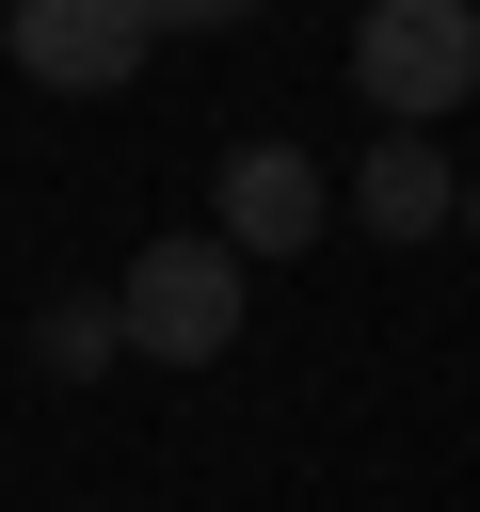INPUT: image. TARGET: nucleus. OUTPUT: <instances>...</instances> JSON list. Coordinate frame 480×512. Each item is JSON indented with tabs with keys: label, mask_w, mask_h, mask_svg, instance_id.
<instances>
[{
	"label": "nucleus",
	"mask_w": 480,
	"mask_h": 512,
	"mask_svg": "<svg viewBox=\"0 0 480 512\" xmlns=\"http://www.w3.org/2000/svg\"><path fill=\"white\" fill-rule=\"evenodd\" d=\"M464 240H480V176H464Z\"/></svg>",
	"instance_id": "nucleus-8"
},
{
	"label": "nucleus",
	"mask_w": 480,
	"mask_h": 512,
	"mask_svg": "<svg viewBox=\"0 0 480 512\" xmlns=\"http://www.w3.org/2000/svg\"><path fill=\"white\" fill-rule=\"evenodd\" d=\"M320 208H336V192H320L304 144H240V160H224V240H240V256H304Z\"/></svg>",
	"instance_id": "nucleus-5"
},
{
	"label": "nucleus",
	"mask_w": 480,
	"mask_h": 512,
	"mask_svg": "<svg viewBox=\"0 0 480 512\" xmlns=\"http://www.w3.org/2000/svg\"><path fill=\"white\" fill-rule=\"evenodd\" d=\"M256 0H160V32H240Z\"/></svg>",
	"instance_id": "nucleus-7"
},
{
	"label": "nucleus",
	"mask_w": 480,
	"mask_h": 512,
	"mask_svg": "<svg viewBox=\"0 0 480 512\" xmlns=\"http://www.w3.org/2000/svg\"><path fill=\"white\" fill-rule=\"evenodd\" d=\"M352 96L384 128H448L480 96V0H368L352 16Z\"/></svg>",
	"instance_id": "nucleus-2"
},
{
	"label": "nucleus",
	"mask_w": 480,
	"mask_h": 512,
	"mask_svg": "<svg viewBox=\"0 0 480 512\" xmlns=\"http://www.w3.org/2000/svg\"><path fill=\"white\" fill-rule=\"evenodd\" d=\"M112 352H128V304H112V288H64V304L32 320V368H48V384H96Z\"/></svg>",
	"instance_id": "nucleus-6"
},
{
	"label": "nucleus",
	"mask_w": 480,
	"mask_h": 512,
	"mask_svg": "<svg viewBox=\"0 0 480 512\" xmlns=\"http://www.w3.org/2000/svg\"><path fill=\"white\" fill-rule=\"evenodd\" d=\"M112 304H128V352H144V368H224L256 272H240V240L208 224V240H144V256L112 272Z\"/></svg>",
	"instance_id": "nucleus-1"
},
{
	"label": "nucleus",
	"mask_w": 480,
	"mask_h": 512,
	"mask_svg": "<svg viewBox=\"0 0 480 512\" xmlns=\"http://www.w3.org/2000/svg\"><path fill=\"white\" fill-rule=\"evenodd\" d=\"M0 48H16V80H48V96H112V80H144L160 0H0Z\"/></svg>",
	"instance_id": "nucleus-3"
},
{
	"label": "nucleus",
	"mask_w": 480,
	"mask_h": 512,
	"mask_svg": "<svg viewBox=\"0 0 480 512\" xmlns=\"http://www.w3.org/2000/svg\"><path fill=\"white\" fill-rule=\"evenodd\" d=\"M352 224H368V240H448V224H464L448 144H432V128H384V144L352 160Z\"/></svg>",
	"instance_id": "nucleus-4"
}]
</instances>
